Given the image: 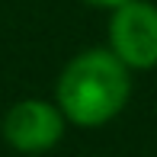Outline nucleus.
<instances>
[{"label": "nucleus", "mask_w": 157, "mask_h": 157, "mask_svg": "<svg viewBox=\"0 0 157 157\" xmlns=\"http://www.w3.org/2000/svg\"><path fill=\"white\" fill-rule=\"evenodd\" d=\"M128 67L106 48H90L71 58L58 77V109L83 128L116 119L128 103Z\"/></svg>", "instance_id": "1"}, {"label": "nucleus", "mask_w": 157, "mask_h": 157, "mask_svg": "<svg viewBox=\"0 0 157 157\" xmlns=\"http://www.w3.org/2000/svg\"><path fill=\"white\" fill-rule=\"evenodd\" d=\"M112 55L128 71H147L157 64V6L147 0H122L109 19Z\"/></svg>", "instance_id": "2"}, {"label": "nucleus", "mask_w": 157, "mask_h": 157, "mask_svg": "<svg viewBox=\"0 0 157 157\" xmlns=\"http://www.w3.org/2000/svg\"><path fill=\"white\" fill-rule=\"evenodd\" d=\"M64 135V112L45 99H19L3 116V138L23 154H42Z\"/></svg>", "instance_id": "3"}, {"label": "nucleus", "mask_w": 157, "mask_h": 157, "mask_svg": "<svg viewBox=\"0 0 157 157\" xmlns=\"http://www.w3.org/2000/svg\"><path fill=\"white\" fill-rule=\"evenodd\" d=\"M87 3H96V6H119L122 0H87Z\"/></svg>", "instance_id": "4"}]
</instances>
